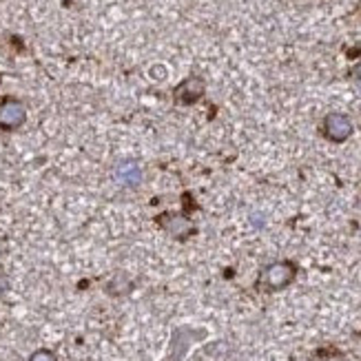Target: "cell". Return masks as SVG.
Returning <instances> with one entry per match:
<instances>
[{
	"mask_svg": "<svg viewBox=\"0 0 361 361\" xmlns=\"http://www.w3.org/2000/svg\"><path fill=\"white\" fill-rule=\"evenodd\" d=\"M297 269L290 262H275L271 266H266L262 273V286L266 290H281L286 288L290 281L295 279Z\"/></svg>",
	"mask_w": 361,
	"mask_h": 361,
	"instance_id": "1",
	"label": "cell"
},
{
	"mask_svg": "<svg viewBox=\"0 0 361 361\" xmlns=\"http://www.w3.org/2000/svg\"><path fill=\"white\" fill-rule=\"evenodd\" d=\"M27 118V109L18 100H3L0 102V129L13 131L23 127V122Z\"/></svg>",
	"mask_w": 361,
	"mask_h": 361,
	"instance_id": "2",
	"label": "cell"
},
{
	"mask_svg": "<svg viewBox=\"0 0 361 361\" xmlns=\"http://www.w3.org/2000/svg\"><path fill=\"white\" fill-rule=\"evenodd\" d=\"M324 135L333 142H343L353 135V122L343 114H331L324 120Z\"/></svg>",
	"mask_w": 361,
	"mask_h": 361,
	"instance_id": "3",
	"label": "cell"
},
{
	"mask_svg": "<svg viewBox=\"0 0 361 361\" xmlns=\"http://www.w3.org/2000/svg\"><path fill=\"white\" fill-rule=\"evenodd\" d=\"M204 333L202 331H193V328H180V331L173 333L171 337V355H169V361H182L184 353L188 350L193 341L202 339Z\"/></svg>",
	"mask_w": 361,
	"mask_h": 361,
	"instance_id": "4",
	"label": "cell"
},
{
	"mask_svg": "<svg viewBox=\"0 0 361 361\" xmlns=\"http://www.w3.org/2000/svg\"><path fill=\"white\" fill-rule=\"evenodd\" d=\"M204 91H207V87H204V80L197 75L193 78H186V80H182L176 91H173V96L180 104H195L202 96H204Z\"/></svg>",
	"mask_w": 361,
	"mask_h": 361,
	"instance_id": "5",
	"label": "cell"
},
{
	"mask_svg": "<svg viewBox=\"0 0 361 361\" xmlns=\"http://www.w3.org/2000/svg\"><path fill=\"white\" fill-rule=\"evenodd\" d=\"M164 231L171 233V238L184 240L188 233H193V222L184 215H166L164 217Z\"/></svg>",
	"mask_w": 361,
	"mask_h": 361,
	"instance_id": "6",
	"label": "cell"
},
{
	"mask_svg": "<svg viewBox=\"0 0 361 361\" xmlns=\"http://www.w3.org/2000/svg\"><path fill=\"white\" fill-rule=\"evenodd\" d=\"M116 178L127 186H137L142 182V169L133 160H124L116 166Z\"/></svg>",
	"mask_w": 361,
	"mask_h": 361,
	"instance_id": "7",
	"label": "cell"
},
{
	"mask_svg": "<svg viewBox=\"0 0 361 361\" xmlns=\"http://www.w3.org/2000/svg\"><path fill=\"white\" fill-rule=\"evenodd\" d=\"M131 288H133V284H131V279H129L127 275H116V277H111V281L106 284V293H109V295H114V297L129 295Z\"/></svg>",
	"mask_w": 361,
	"mask_h": 361,
	"instance_id": "8",
	"label": "cell"
},
{
	"mask_svg": "<svg viewBox=\"0 0 361 361\" xmlns=\"http://www.w3.org/2000/svg\"><path fill=\"white\" fill-rule=\"evenodd\" d=\"M29 361H58V357L51 353V350H47V348H40L36 350L34 355L29 357Z\"/></svg>",
	"mask_w": 361,
	"mask_h": 361,
	"instance_id": "9",
	"label": "cell"
},
{
	"mask_svg": "<svg viewBox=\"0 0 361 361\" xmlns=\"http://www.w3.org/2000/svg\"><path fill=\"white\" fill-rule=\"evenodd\" d=\"M315 361H341V357L339 355H331V359H328L326 355H319V357H315Z\"/></svg>",
	"mask_w": 361,
	"mask_h": 361,
	"instance_id": "10",
	"label": "cell"
},
{
	"mask_svg": "<svg viewBox=\"0 0 361 361\" xmlns=\"http://www.w3.org/2000/svg\"><path fill=\"white\" fill-rule=\"evenodd\" d=\"M353 73H355V78H357V80H361V62H359V65L355 67V71H353Z\"/></svg>",
	"mask_w": 361,
	"mask_h": 361,
	"instance_id": "11",
	"label": "cell"
},
{
	"mask_svg": "<svg viewBox=\"0 0 361 361\" xmlns=\"http://www.w3.org/2000/svg\"><path fill=\"white\" fill-rule=\"evenodd\" d=\"M5 290V281L3 279H0V293H3Z\"/></svg>",
	"mask_w": 361,
	"mask_h": 361,
	"instance_id": "12",
	"label": "cell"
}]
</instances>
